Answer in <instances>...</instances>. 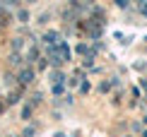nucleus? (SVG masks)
<instances>
[{"mask_svg":"<svg viewBox=\"0 0 147 137\" xmlns=\"http://www.w3.org/2000/svg\"><path fill=\"white\" fill-rule=\"evenodd\" d=\"M32 77H34V70H29V67L20 72V82L22 84H29V82H32Z\"/></svg>","mask_w":147,"mask_h":137,"instance_id":"obj_1","label":"nucleus"}]
</instances>
